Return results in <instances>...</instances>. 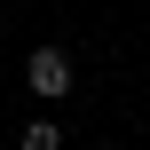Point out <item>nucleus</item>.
I'll return each mask as SVG.
<instances>
[{
    "label": "nucleus",
    "mask_w": 150,
    "mask_h": 150,
    "mask_svg": "<svg viewBox=\"0 0 150 150\" xmlns=\"http://www.w3.org/2000/svg\"><path fill=\"white\" fill-rule=\"evenodd\" d=\"M24 79H32V95H71V55L63 47H32V63H24Z\"/></svg>",
    "instance_id": "obj_1"
},
{
    "label": "nucleus",
    "mask_w": 150,
    "mask_h": 150,
    "mask_svg": "<svg viewBox=\"0 0 150 150\" xmlns=\"http://www.w3.org/2000/svg\"><path fill=\"white\" fill-rule=\"evenodd\" d=\"M55 142H63V134H55L47 119H32V127H24V150H55Z\"/></svg>",
    "instance_id": "obj_2"
}]
</instances>
